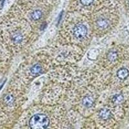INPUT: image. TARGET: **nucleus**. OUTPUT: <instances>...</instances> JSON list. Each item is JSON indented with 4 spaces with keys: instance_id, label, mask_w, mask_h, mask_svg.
Segmentation results:
<instances>
[{
    "instance_id": "nucleus-1",
    "label": "nucleus",
    "mask_w": 129,
    "mask_h": 129,
    "mask_svg": "<svg viewBox=\"0 0 129 129\" xmlns=\"http://www.w3.org/2000/svg\"><path fill=\"white\" fill-rule=\"evenodd\" d=\"M28 125L32 129L47 128L50 125V119L43 114H37L31 117Z\"/></svg>"
},
{
    "instance_id": "nucleus-2",
    "label": "nucleus",
    "mask_w": 129,
    "mask_h": 129,
    "mask_svg": "<svg viewBox=\"0 0 129 129\" xmlns=\"http://www.w3.org/2000/svg\"><path fill=\"white\" fill-rule=\"evenodd\" d=\"M72 32L75 38L82 40L87 36L88 34V28L83 23H77L74 27Z\"/></svg>"
},
{
    "instance_id": "nucleus-3",
    "label": "nucleus",
    "mask_w": 129,
    "mask_h": 129,
    "mask_svg": "<svg viewBox=\"0 0 129 129\" xmlns=\"http://www.w3.org/2000/svg\"><path fill=\"white\" fill-rule=\"evenodd\" d=\"M95 24L98 28L101 30H105L109 28L110 26V19L106 17H100L97 19Z\"/></svg>"
},
{
    "instance_id": "nucleus-4",
    "label": "nucleus",
    "mask_w": 129,
    "mask_h": 129,
    "mask_svg": "<svg viewBox=\"0 0 129 129\" xmlns=\"http://www.w3.org/2000/svg\"><path fill=\"white\" fill-rule=\"evenodd\" d=\"M129 76V71L126 68H121L117 72V77L120 80H125Z\"/></svg>"
},
{
    "instance_id": "nucleus-5",
    "label": "nucleus",
    "mask_w": 129,
    "mask_h": 129,
    "mask_svg": "<svg viewBox=\"0 0 129 129\" xmlns=\"http://www.w3.org/2000/svg\"><path fill=\"white\" fill-rule=\"evenodd\" d=\"M100 116L103 120H108L112 117V113L109 109H103L100 112Z\"/></svg>"
},
{
    "instance_id": "nucleus-6",
    "label": "nucleus",
    "mask_w": 129,
    "mask_h": 129,
    "mask_svg": "<svg viewBox=\"0 0 129 129\" xmlns=\"http://www.w3.org/2000/svg\"><path fill=\"white\" fill-rule=\"evenodd\" d=\"M94 100L92 97L90 96H86L82 100L83 105L85 106L87 108H90L94 104Z\"/></svg>"
},
{
    "instance_id": "nucleus-7",
    "label": "nucleus",
    "mask_w": 129,
    "mask_h": 129,
    "mask_svg": "<svg viewBox=\"0 0 129 129\" xmlns=\"http://www.w3.org/2000/svg\"><path fill=\"white\" fill-rule=\"evenodd\" d=\"M12 40L14 43L19 44L22 42L23 40V36L22 34H21L19 32H17L12 35Z\"/></svg>"
},
{
    "instance_id": "nucleus-8",
    "label": "nucleus",
    "mask_w": 129,
    "mask_h": 129,
    "mask_svg": "<svg viewBox=\"0 0 129 129\" xmlns=\"http://www.w3.org/2000/svg\"><path fill=\"white\" fill-rule=\"evenodd\" d=\"M42 66L41 64H39V63H37V64H34L31 67L30 69V72L32 74H38L41 73V71H42Z\"/></svg>"
},
{
    "instance_id": "nucleus-9",
    "label": "nucleus",
    "mask_w": 129,
    "mask_h": 129,
    "mask_svg": "<svg viewBox=\"0 0 129 129\" xmlns=\"http://www.w3.org/2000/svg\"><path fill=\"white\" fill-rule=\"evenodd\" d=\"M43 16V13L41 10H35L31 13L30 17L33 20L38 21L41 19Z\"/></svg>"
},
{
    "instance_id": "nucleus-10",
    "label": "nucleus",
    "mask_w": 129,
    "mask_h": 129,
    "mask_svg": "<svg viewBox=\"0 0 129 129\" xmlns=\"http://www.w3.org/2000/svg\"><path fill=\"white\" fill-rule=\"evenodd\" d=\"M4 102L6 103L7 105H12L14 102V98L12 95H5L3 98Z\"/></svg>"
},
{
    "instance_id": "nucleus-11",
    "label": "nucleus",
    "mask_w": 129,
    "mask_h": 129,
    "mask_svg": "<svg viewBox=\"0 0 129 129\" xmlns=\"http://www.w3.org/2000/svg\"><path fill=\"white\" fill-rule=\"evenodd\" d=\"M123 100H124V98L122 94H116L112 98V101L116 104H119L122 103Z\"/></svg>"
},
{
    "instance_id": "nucleus-12",
    "label": "nucleus",
    "mask_w": 129,
    "mask_h": 129,
    "mask_svg": "<svg viewBox=\"0 0 129 129\" xmlns=\"http://www.w3.org/2000/svg\"><path fill=\"white\" fill-rule=\"evenodd\" d=\"M108 59L110 61H114L117 58V53L116 51H111L109 53V54L107 56Z\"/></svg>"
},
{
    "instance_id": "nucleus-13",
    "label": "nucleus",
    "mask_w": 129,
    "mask_h": 129,
    "mask_svg": "<svg viewBox=\"0 0 129 129\" xmlns=\"http://www.w3.org/2000/svg\"><path fill=\"white\" fill-rule=\"evenodd\" d=\"M79 1H80L81 4L85 7L90 6L94 2V0H79Z\"/></svg>"
},
{
    "instance_id": "nucleus-14",
    "label": "nucleus",
    "mask_w": 129,
    "mask_h": 129,
    "mask_svg": "<svg viewBox=\"0 0 129 129\" xmlns=\"http://www.w3.org/2000/svg\"><path fill=\"white\" fill-rule=\"evenodd\" d=\"M128 7H129V3H128Z\"/></svg>"
}]
</instances>
